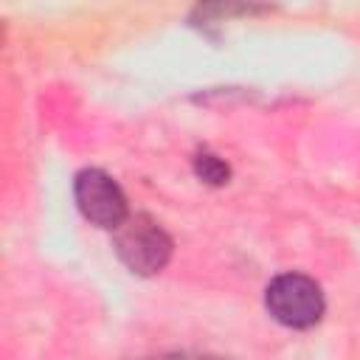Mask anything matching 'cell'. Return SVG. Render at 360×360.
I'll list each match as a JSON object with an SVG mask.
<instances>
[{
    "mask_svg": "<svg viewBox=\"0 0 360 360\" xmlns=\"http://www.w3.org/2000/svg\"><path fill=\"white\" fill-rule=\"evenodd\" d=\"M264 307L267 312L290 329H309L321 321L326 301L318 287L304 273H281L276 276L264 290Z\"/></svg>",
    "mask_w": 360,
    "mask_h": 360,
    "instance_id": "6da1fadb",
    "label": "cell"
},
{
    "mask_svg": "<svg viewBox=\"0 0 360 360\" xmlns=\"http://www.w3.org/2000/svg\"><path fill=\"white\" fill-rule=\"evenodd\" d=\"M115 253L132 273L155 276L172 259V239L146 214H129V219L115 231Z\"/></svg>",
    "mask_w": 360,
    "mask_h": 360,
    "instance_id": "7a4b0ae2",
    "label": "cell"
},
{
    "mask_svg": "<svg viewBox=\"0 0 360 360\" xmlns=\"http://www.w3.org/2000/svg\"><path fill=\"white\" fill-rule=\"evenodd\" d=\"M73 194H76V205L82 217L98 228L118 231L129 219V205H127L121 186L101 169L79 172L73 183Z\"/></svg>",
    "mask_w": 360,
    "mask_h": 360,
    "instance_id": "3957f363",
    "label": "cell"
},
{
    "mask_svg": "<svg viewBox=\"0 0 360 360\" xmlns=\"http://www.w3.org/2000/svg\"><path fill=\"white\" fill-rule=\"evenodd\" d=\"M194 174L202 180V183H211V186H222L228 183L231 177V169L225 160H219L217 155H208V152H200L194 158Z\"/></svg>",
    "mask_w": 360,
    "mask_h": 360,
    "instance_id": "277c9868",
    "label": "cell"
},
{
    "mask_svg": "<svg viewBox=\"0 0 360 360\" xmlns=\"http://www.w3.org/2000/svg\"><path fill=\"white\" fill-rule=\"evenodd\" d=\"M160 360H222V357H211V354H169Z\"/></svg>",
    "mask_w": 360,
    "mask_h": 360,
    "instance_id": "5b68a950",
    "label": "cell"
}]
</instances>
